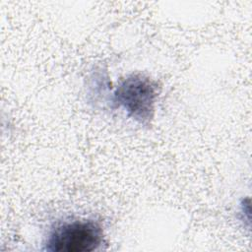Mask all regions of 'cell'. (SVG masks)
Instances as JSON below:
<instances>
[{"label": "cell", "mask_w": 252, "mask_h": 252, "mask_svg": "<svg viewBox=\"0 0 252 252\" xmlns=\"http://www.w3.org/2000/svg\"><path fill=\"white\" fill-rule=\"evenodd\" d=\"M158 95L156 81L145 74L133 73L119 81L110 96V102L113 108L123 109L127 117L135 122L150 126Z\"/></svg>", "instance_id": "1"}, {"label": "cell", "mask_w": 252, "mask_h": 252, "mask_svg": "<svg viewBox=\"0 0 252 252\" xmlns=\"http://www.w3.org/2000/svg\"><path fill=\"white\" fill-rule=\"evenodd\" d=\"M104 243L100 220L94 218H77L56 223L44 242L50 252H93Z\"/></svg>", "instance_id": "2"}, {"label": "cell", "mask_w": 252, "mask_h": 252, "mask_svg": "<svg viewBox=\"0 0 252 252\" xmlns=\"http://www.w3.org/2000/svg\"><path fill=\"white\" fill-rule=\"evenodd\" d=\"M240 214L242 216V220H246L248 224L250 223V205L249 200H243L241 206H240Z\"/></svg>", "instance_id": "3"}]
</instances>
